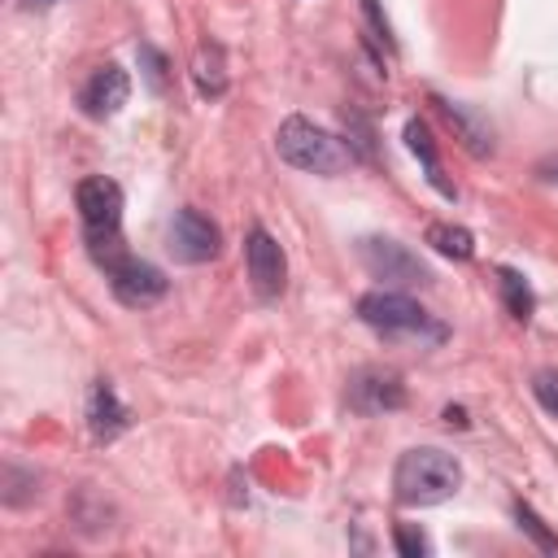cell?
Here are the masks:
<instances>
[{
    "label": "cell",
    "instance_id": "obj_14",
    "mask_svg": "<svg viewBox=\"0 0 558 558\" xmlns=\"http://www.w3.org/2000/svg\"><path fill=\"white\" fill-rule=\"evenodd\" d=\"M405 144H410V153H414V157L423 161V170H427V183H432V187H436L440 196H449V201H453L458 192H453V183H449V179L440 174V157H436L432 131H427V126H423L418 118H410V122H405Z\"/></svg>",
    "mask_w": 558,
    "mask_h": 558
},
{
    "label": "cell",
    "instance_id": "obj_9",
    "mask_svg": "<svg viewBox=\"0 0 558 558\" xmlns=\"http://www.w3.org/2000/svg\"><path fill=\"white\" fill-rule=\"evenodd\" d=\"M222 248V231L218 222H209L201 209H179L174 222H170V253L187 266H201V262H214Z\"/></svg>",
    "mask_w": 558,
    "mask_h": 558
},
{
    "label": "cell",
    "instance_id": "obj_15",
    "mask_svg": "<svg viewBox=\"0 0 558 558\" xmlns=\"http://www.w3.org/2000/svg\"><path fill=\"white\" fill-rule=\"evenodd\" d=\"M497 292H501V301H506V310H510L514 323H527V318H532L536 296H532V283H527L519 270L497 266Z\"/></svg>",
    "mask_w": 558,
    "mask_h": 558
},
{
    "label": "cell",
    "instance_id": "obj_24",
    "mask_svg": "<svg viewBox=\"0 0 558 558\" xmlns=\"http://www.w3.org/2000/svg\"><path fill=\"white\" fill-rule=\"evenodd\" d=\"M445 423H449V427H471V418H466L462 405H445Z\"/></svg>",
    "mask_w": 558,
    "mask_h": 558
},
{
    "label": "cell",
    "instance_id": "obj_22",
    "mask_svg": "<svg viewBox=\"0 0 558 558\" xmlns=\"http://www.w3.org/2000/svg\"><path fill=\"white\" fill-rule=\"evenodd\" d=\"M362 4V13H366V22H371V31H375V39L388 48V52H397V39H392V26H388V17H384V9H379V0H357Z\"/></svg>",
    "mask_w": 558,
    "mask_h": 558
},
{
    "label": "cell",
    "instance_id": "obj_1",
    "mask_svg": "<svg viewBox=\"0 0 558 558\" xmlns=\"http://www.w3.org/2000/svg\"><path fill=\"white\" fill-rule=\"evenodd\" d=\"M462 488V466L436 445H414L392 466V497L401 506H440Z\"/></svg>",
    "mask_w": 558,
    "mask_h": 558
},
{
    "label": "cell",
    "instance_id": "obj_12",
    "mask_svg": "<svg viewBox=\"0 0 558 558\" xmlns=\"http://www.w3.org/2000/svg\"><path fill=\"white\" fill-rule=\"evenodd\" d=\"M432 105L449 118V126L462 135V144H466L475 157H488V153H493V126H488L471 105H453V100H440V96H432Z\"/></svg>",
    "mask_w": 558,
    "mask_h": 558
},
{
    "label": "cell",
    "instance_id": "obj_20",
    "mask_svg": "<svg viewBox=\"0 0 558 558\" xmlns=\"http://www.w3.org/2000/svg\"><path fill=\"white\" fill-rule=\"evenodd\" d=\"M344 131H353L349 135V148H353V157H375V135H371V126L362 122V113H344Z\"/></svg>",
    "mask_w": 558,
    "mask_h": 558
},
{
    "label": "cell",
    "instance_id": "obj_21",
    "mask_svg": "<svg viewBox=\"0 0 558 558\" xmlns=\"http://www.w3.org/2000/svg\"><path fill=\"white\" fill-rule=\"evenodd\" d=\"M140 65H144L148 87H153V92H161V87H166V57H161L153 44H140Z\"/></svg>",
    "mask_w": 558,
    "mask_h": 558
},
{
    "label": "cell",
    "instance_id": "obj_13",
    "mask_svg": "<svg viewBox=\"0 0 558 558\" xmlns=\"http://www.w3.org/2000/svg\"><path fill=\"white\" fill-rule=\"evenodd\" d=\"M192 83H196V96L201 100H222L227 96V57L214 39H205L192 57Z\"/></svg>",
    "mask_w": 558,
    "mask_h": 558
},
{
    "label": "cell",
    "instance_id": "obj_17",
    "mask_svg": "<svg viewBox=\"0 0 558 558\" xmlns=\"http://www.w3.org/2000/svg\"><path fill=\"white\" fill-rule=\"evenodd\" d=\"M514 523H519V527H523V532L536 541V549H545V554H558V536L545 527V519H541V514H536L527 501H514Z\"/></svg>",
    "mask_w": 558,
    "mask_h": 558
},
{
    "label": "cell",
    "instance_id": "obj_16",
    "mask_svg": "<svg viewBox=\"0 0 558 558\" xmlns=\"http://www.w3.org/2000/svg\"><path fill=\"white\" fill-rule=\"evenodd\" d=\"M427 244L449 262H471L475 257V235L466 227H453V222H432L427 227Z\"/></svg>",
    "mask_w": 558,
    "mask_h": 558
},
{
    "label": "cell",
    "instance_id": "obj_19",
    "mask_svg": "<svg viewBox=\"0 0 558 558\" xmlns=\"http://www.w3.org/2000/svg\"><path fill=\"white\" fill-rule=\"evenodd\" d=\"M532 397L541 401V410H545V414H554V418H558V366H545V371H536V375H532Z\"/></svg>",
    "mask_w": 558,
    "mask_h": 558
},
{
    "label": "cell",
    "instance_id": "obj_8",
    "mask_svg": "<svg viewBox=\"0 0 558 558\" xmlns=\"http://www.w3.org/2000/svg\"><path fill=\"white\" fill-rule=\"evenodd\" d=\"M244 262H248V283L262 301H275L288 283V257L283 248L275 244V235L266 227H248V240H244Z\"/></svg>",
    "mask_w": 558,
    "mask_h": 558
},
{
    "label": "cell",
    "instance_id": "obj_7",
    "mask_svg": "<svg viewBox=\"0 0 558 558\" xmlns=\"http://www.w3.org/2000/svg\"><path fill=\"white\" fill-rule=\"evenodd\" d=\"M344 401L353 414H392L405 405V379L392 371V366H362L349 375V388H344Z\"/></svg>",
    "mask_w": 558,
    "mask_h": 558
},
{
    "label": "cell",
    "instance_id": "obj_6",
    "mask_svg": "<svg viewBox=\"0 0 558 558\" xmlns=\"http://www.w3.org/2000/svg\"><path fill=\"white\" fill-rule=\"evenodd\" d=\"M100 270H105V279H109V292H113L122 305H131V310H144V305L161 301L166 288H170V279H166L153 262H144V257H135V253H118V257L105 262Z\"/></svg>",
    "mask_w": 558,
    "mask_h": 558
},
{
    "label": "cell",
    "instance_id": "obj_4",
    "mask_svg": "<svg viewBox=\"0 0 558 558\" xmlns=\"http://www.w3.org/2000/svg\"><path fill=\"white\" fill-rule=\"evenodd\" d=\"M357 318L366 327H375L379 336H388V340H427V344H440L449 336L445 323H436L418 301H410L397 288H375V292L357 296Z\"/></svg>",
    "mask_w": 558,
    "mask_h": 558
},
{
    "label": "cell",
    "instance_id": "obj_11",
    "mask_svg": "<svg viewBox=\"0 0 558 558\" xmlns=\"http://www.w3.org/2000/svg\"><path fill=\"white\" fill-rule=\"evenodd\" d=\"M87 427H92V436H96L100 445L118 440V436L131 427V410L118 401V392H113L109 379H96L92 392H87Z\"/></svg>",
    "mask_w": 558,
    "mask_h": 558
},
{
    "label": "cell",
    "instance_id": "obj_2",
    "mask_svg": "<svg viewBox=\"0 0 558 558\" xmlns=\"http://www.w3.org/2000/svg\"><path fill=\"white\" fill-rule=\"evenodd\" d=\"M275 148H279V157L288 161V166H296V170H305V174H344L357 157H353V148H349V140H340V135H331L327 126H318V122H310V118H301V113H292V118H283L279 122V131H275Z\"/></svg>",
    "mask_w": 558,
    "mask_h": 558
},
{
    "label": "cell",
    "instance_id": "obj_5",
    "mask_svg": "<svg viewBox=\"0 0 558 558\" xmlns=\"http://www.w3.org/2000/svg\"><path fill=\"white\" fill-rule=\"evenodd\" d=\"M357 262L366 266L371 279H379L384 288H423L432 283V270L401 244V240H388V235H366L357 240Z\"/></svg>",
    "mask_w": 558,
    "mask_h": 558
},
{
    "label": "cell",
    "instance_id": "obj_18",
    "mask_svg": "<svg viewBox=\"0 0 558 558\" xmlns=\"http://www.w3.org/2000/svg\"><path fill=\"white\" fill-rule=\"evenodd\" d=\"M392 545H397L401 558H423V554H432V541H427L414 523H397V527H392Z\"/></svg>",
    "mask_w": 558,
    "mask_h": 558
},
{
    "label": "cell",
    "instance_id": "obj_10",
    "mask_svg": "<svg viewBox=\"0 0 558 558\" xmlns=\"http://www.w3.org/2000/svg\"><path fill=\"white\" fill-rule=\"evenodd\" d=\"M126 96H131V78H126V70L122 65H100L87 83H83V92H78V109L87 113V118H96V122H105V118H113L122 105H126Z\"/></svg>",
    "mask_w": 558,
    "mask_h": 558
},
{
    "label": "cell",
    "instance_id": "obj_3",
    "mask_svg": "<svg viewBox=\"0 0 558 558\" xmlns=\"http://www.w3.org/2000/svg\"><path fill=\"white\" fill-rule=\"evenodd\" d=\"M74 201H78V222H83V240H87L92 262L105 266L118 253H126V244H122V187L105 174H87L74 187Z\"/></svg>",
    "mask_w": 558,
    "mask_h": 558
},
{
    "label": "cell",
    "instance_id": "obj_23",
    "mask_svg": "<svg viewBox=\"0 0 558 558\" xmlns=\"http://www.w3.org/2000/svg\"><path fill=\"white\" fill-rule=\"evenodd\" d=\"M536 174H541L545 183H558V153H549V157L536 166Z\"/></svg>",
    "mask_w": 558,
    "mask_h": 558
},
{
    "label": "cell",
    "instance_id": "obj_25",
    "mask_svg": "<svg viewBox=\"0 0 558 558\" xmlns=\"http://www.w3.org/2000/svg\"><path fill=\"white\" fill-rule=\"evenodd\" d=\"M31 9H52V4H61V0H26Z\"/></svg>",
    "mask_w": 558,
    "mask_h": 558
}]
</instances>
